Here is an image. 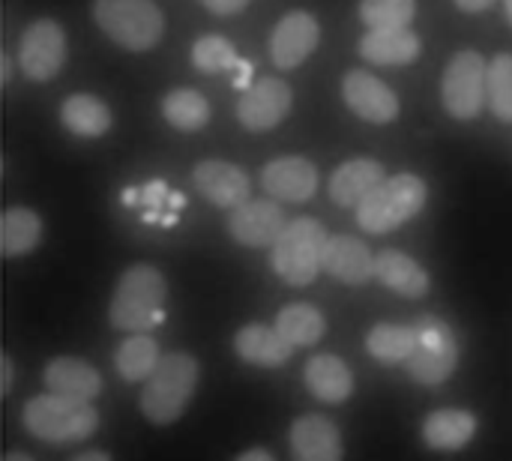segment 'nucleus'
Segmentation results:
<instances>
[{"mask_svg": "<svg viewBox=\"0 0 512 461\" xmlns=\"http://www.w3.org/2000/svg\"><path fill=\"white\" fill-rule=\"evenodd\" d=\"M198 375H201V366L192 354L174 351V354L159 357L156 369L144 381V393L138 402L144 420L153 426H174L186 414L195 396Z\"/></svg>", "mask_w": 512, "mask_h": 461, "instance_id": "nucleus-1", "label": "nucleus"}, {"mask_svg": "<svg viewBox=\"0 0 512 461\" xmlns=\"http://www.w3.org/2000/svg\"><path fill=\"white\" fill-rule=\"evenodd\" d=\"M165 300H168L165 276L153 264H132L120 276L111 294L108 321L114 330L123 333H147L162 321Z\"/></svg>", "mask_w": 512, "mask_h": 461, "instance_id": "nucleus-2", "label": "nucleus"}, {"mask_svg": "<svg viewBox=\"0 0 512 461\" xmlns=\"http://www.w3.org/2000/svg\"><path fill=\"white\" fill-rule=\"evenodd\" d=\"M21 420H24V429L36 441L54 444V447L87 441L99 429V414L93 402H75V399H63L54 393L33 396L24 405Z\"/></svg>", "mask_w": 512, "mask_h": 461, "instance_id": "nucleus-3", "label": "nucleus"}, {"mask_svg": "<svg viewBox=\"0 0 512 461\" xmlns=\"http://www.w3.org/2000/svg\"><path fill=\"white\" fill-rule=\"evenodd\" d=\"M429 189L417 174L384 177L357 207V225L369 234H387L426 207Z\"/></svg>", "mask_w": 512, "mask_h": 461, "instance_id": "nucleus-4", "label": "nucleus"}, {"mask_svg": "<svg viewBox=\"0 0 512 461\" xmlns=\"http://www.w3.org/2000/svg\"><path fill=\"white\" fill-rule=\"evenodd\" d=\"M327 237L330 234L318 219L312 216L291 219L276 237V243L270 246L273 249L270 261H273L276 276L288 282L291 288L312 285L321 273V255H324Z\"/></svg>", "mask_w": 512, "mask_h": 461, "instance_id": "nucleus-5", "label": "nucleus"}, {"mask_svg": "<svg viewBox=\"0 0 512 461\" xmlns=\"http://www.w3.org/2000/svg\"><path fill=\"white\" fill-rule=\"evenodd\" d=\"M93 21L126 51H150L165 30L162 9L153 0H93Z\"/></svg>", "mask_w": 512, "mask_h": 461, "instance_id": "nucleus-6", "label": "nucleus"}, {"mask_svg": "<svg viewBox=\"0 0 512 461\" xmlns=\"http://www.w3.org/2000/svg\"><path fill=\"white\" fill-rule=\"evenodd\" d=\"M414 330H417V345H414V354L405 360L408 375L423 387H438L459 366V342L453 330L435 315L420 318Z\"/></svg>", "mask_w": 512, "mask_h": 461, "instance_id": "nucleus-7", "label": "nucleus"}, {"mask_svg": "<svg viewBox=\"0 0 512 461\" xmlns=\"http://www.w3.org/2000/svg\"><path fill=\"white\" fill-rule=\"evenodd\" d=\"M486 78H489V66H486L483 54L459 51L447 63V72L441 81L444 108L456 120H474L486 105Z\"/></svg>", "mask_w": 512, "mask_h": 461, "instance_id": "nucleus-8", "label": "nucleus"}, {"mask_svg": "<svg viewBox=\"0 0 512 461\" xmlns=\"http://www.w3.org/2000/svg\"><path fill=\"white\" fill-rule=\"evenodd\" d=\"M66 63V33L57 21H33L18 42V66L30 81H51Z\"/></svg>", "mask_w": 512, "mask_h": 461, "instance_id": "nucleus-9", "label": "nucleus"}, {"mask_svg": "<svg viewBox=\"0 0 512 461\" xmlns=\"http://www.w3.org/2000/svg\"><path fill=\"white\" fill-rule=\"evenodd\" d=\"M291 102H294L291 87L282 78L267 75L243 90V96L237 102V120L249 132H267L288 117Z\"/></svg>", "mask_w": 512, "mask_h": 461, "instance_id": "nucleus-10", "label": "nucleus"}, {"mask_svg": "<svg viewBox=\"0 0 512 461\" xmlns=\"http://www.w3.org/2000/svg\"><path fill=\"white\" fill-rule=\"evenodd\" d=\"M285 225H288L285 210L273 198H249L240 207H234L228 216V234L240 246H252V249L273 246Z\"/></svg>", "mask_w": 512, "mask_h": 461, "instance_id": "nucleus-11", "label": "nucleus"}, {"mask_svg": "<svg viewBox=\"0 0 512 461\" xmlns=\"http://www.w3.org/2000/svg\"><path fill=\"white\" fill-rule=\"evenodd\" d=\"M192 183L204 201H210L213 207H222V210H234L243 201H249V195H252L249 174L240 165L225 162V159L198 162L192 168Z\"/></svg>", "mask_w": 512, "mask_h": 461, "instance_id": "nucleus-12", "label": "nucleus"}, {"mask_svg": "<svg viewBox=\"0 0 512 461\" xmlns=\"http://www.w3.org/2000/svg\"><path fill=\"white\" fill-rule=\"evenodd\" d=\"M342 96H345V105L360 120H369V123H393L399 117V99H396V93L381 78H375L366 69H351L345 75Z\"/></svg>", "mask_w": 512, "mask_h": 461, "instance_id": "nucleus-13", "label": "nucleus"}, {"mask_svg": "<svg viewBox=\"0 0 512 461\" xmlns=\"http://www.w3.org/2000/svg\"><path fill=\"white\" fill-rule=\"evenodd\" d=\"M318 39H321V27L315 15L294 9L273 27L270 57L279 69H297L318 48Z\"/></svg>", "mask_w": 512, "mask_h": 461, "instance_id": "nucleus-14", "label": "nucleus"}, {"mask_svg": "<svg viewBox=\"0 0 512 461\" xmlns=\"http://www.w3.org/2000/svg\"><path fill=\"white\" fill-rule=\"evenodd\" d=\"M261 186L273 201L303 204L318 189V168L303 156H282L261 168Z\"/></svg>", "mask_w": 512, "mask_h": 461, "instance_id": "nucleus-15", "label": "nucleus"}, {"mask_svg": "<svg viewBox=\"0 0 512 461\" xmlns=\"http://www.w3.org/2000/svg\"><path fill=\"white\" fill-rule=\"evenodd\" d=\"M321 270L345 285H366L369 279H375V255L360 237L336 234L324 243Z\"/></svg>", "mask_w": 512, "mask_h": 461, "instance_id": "nucleus-16", "label": "nucleus"}, {"mask_svg": "<svg viewBox=\"0 0 512 461\" xmlns=\"http://www.w3.org/2000/svg\"><path fill=\"white\" fill-rule=\"evenodd\" d=\"M294 461H342V432L333 420L309 414L291 426Z\"/></svg>", "mask_w": 512, "mask_h": 461, "instance_id": "nucleus-17", "label": "nucleus"}, {"mask_svg": "<svg viewBox=\"0 0 512 461\" xmlns=\"http://www.w3.org/2000/svg\"><path fill=\"white\" fill-rule=\"evenodd\" d=\"M42 381L48 393L75 402H93L102 393V375L81 357H54L45 366Z\"/></svg>", "mask_w": 512, "mask_h": 461, "instance_id": "nucleus-18", "label": "nucleus"}, {"mask_svg": "<svg viewBox=\"0 0 512 461\" xmlns=\"http://www.w3.org/2000/svg\"><path fill=\"white\" fill-rule=\"evenodd\" d=\"M306 387L318 402L327 405H342L354 393V375L348 363L336 354H318L306 363Z\"/></svg>", "mask_w": 512, "mask_h": 461, "instance_id": "nucleus-19", "label": "nucleus"}, {"mask_svg": "<svg viewBox=\"0 0 512 461\" xmlns=\"http://www.w3.org/2000/svg\"><path fill=\"white\" fill-rule=\"evenodd\" d=\"M420 54V36L411 27L369 30L360 39V57L378 66H405Z\"/></svg>", "mask_w": 512, "mask_h": 461, "instance_id": "nucleus-20", "label": "nucleus"}, {"mask_svg": "<svg viewBox=\"0 0 512 461\" xmlns=\"http://www.w3.org/2000/svg\"><path fill=\"white\" fill-rule=\"evenodd\" d=\"M384 180V165L375 159H351L330 177V198L339 207H360V201Z\"/></svg>", "mask_w": 512, "mask_h": 461, "instance_id": "nucleus-21", "label": "nucleus"}, {"mask_svg": "<svg viewBox=\"0 0 512 461\" xmlns=\"http://www.w3.org/2000/svg\"><path fill=\"white\" fill-rule=\"evenodd\" d=\"M234 351L240 360H246L252 366H264V369L282 366L294 354V348L279 336V330L267 327V324H246L234 336Z\"/></svg>", "mask_w": 512, "mask_h": 461, "instance_id": "nucleus-22", "label": "nucleus"}, {"mask_svg": "<svg viewBox=\"0 0 512 461\" xmlns=\"http://www.w3.org/2000/svg\"><path fill=\"white\" fill-rule=\"evenodd\" d=\"M474 432H477V417L471 411H456V408L435 411L423 423V441L429 450H438V453L465 450Z\"/></svg>", "mask_w": 512, "mask_h": 461, "instance_id": "nucleus-23", "label": "nucleus"}, {"mask_svg": "<svg viewBox=\"0 0 512 461\" xmlns=\"http://www.w3.org/2000/svg\"><path fill=\"white\" fill-rule=\"evenodd\" d=\"M375 279L402 297H423L429 291L426 267H420V261L396 249H384L381 255H375Z\"/></svg>", "mask_w": 512, "mask_h": 461, "instance_id": "nucleus-24", "label": "nucleus"}, {"mask_svg": "<svg viewBox=\"0 0 512 461\" xmlns=\"http://www.w3.org/2000/svg\"><path fill=\"white\" fill-rule=\"evenodd\" d=\"M60 123L75 138H102L111 129V108L93 93H72L60 105Z\"/></svg>", "mask_w": 512, "mask_h": 461, "instance_id": "nucleus-25", "label": "nucleus"}, {"mask_svg": "<svg viewBox=\"0 0 512 461\" xmlns=\"http://www.w3.org/2000/svg\"><path fill=\"white\" fill-rule=\"evenodd\" d=\"M42 240V219L30 207H9L0 219V249L6 258L30 255Z\"/></svg>", "mask_w": 512, "mask_h": 461, "instance_id": "nucleus-26", "label": "nucleus"}, {"mask_svg": "<svg viewBox=\"0 0 512 461\" xmlns=\"http://www.w3.org/2000/svg\"><path fill=\"white\" fill-rule=\"evenodd\" d=\"M276 330L279 336L291 345V348H309V345H318L327 324H324V315L309 306V303H291L285 306L279 315H276Z\"/></svg>", "mask_w": 512, "mask_h": 461, "instance_id": "nucleus-27", "label": "nucleus"}, {"mask_svg": "<svg viewBox=\"0 0 512 461\" xmlns=\"http://www.w3.org/2000/svg\"><path fill=\"white\" fill-rule=\"evenodd\" d=\"M159 345L153 336L147 333H129V339L117 348V357H114V366H117V375L126 381V384H144L150 378V372L156 369L159 363Z\"/></svg>", "mask_w": 512, "mask_h": 461, "instance_id": "nucleus-28", "label": "nucleus"}, {"mask_svg": "<svg viewBox=\"0 0 512 461\" xmlns=\"http://www.w3.org/2000/svg\"><path fill=\"white\" fill-rule=\"evenodd\" d=\"M162 117L180 132H198L210 120V102L201 90L177 87L162 99Z\"/></svg>", "mask_w": 512, "mask_h": 461, "instance_id": "nucleus-29", "label": "nucleus"}, {"mask_svg": "<svg viewBox=\"0 0 512 461\" xmlns=\"http://www.w3.org/2000/svg\"><path fill=\"white\" fill-rule=\"evenodd\" d=\"M417 345V330L405 324H378L366 336V348L375 360L381 363H405L414 354Z\"/></svg>", "mask_w": 512, "mask_h": 461, "instance_id": "nucleus-30", "label": "nucleus"}, {"mask_svg": "<svg viewBox=\"0 0 512 461\" xmlns=\"http://www.w3.org/2000/svg\"><path fill=\"white\" fill-rule=\"evenodd\" d=\"M237 63H240L237 48L222 33H207V36L195 39V45H192V66L204 75L231 72Z\"/></svg>", "mask_w": 512, "mask_h": 461, "instance_id": "nucleus-31", "label": "nucleus"}, {"mask_svg": "<svg viewBox=\"0 0 512 461\" xmlns=\"http://www.w3.org/2000/svg\"><path fill=\"white\" fill-rule=\"evenodd\" d=\"M417 15V0H360V18L369 30L411 27Z\"/></svg>", "mask_w": 512, "mask_h": 461, "instance_id": "nucleus-32", "label": "nucleus"}, {"mask_svg": "<svg viewBox=\"0 0 512 461\" xmlns=\"http://www.w3.org/2000/svg\"><path fill=\"white\" fill-rule=\"evenodd\" d=\"M486 99L492 102V114L504 123H512V54H498L489 66Z\"/></svg>", "mask_w": 512, "mask_h": 461, "instance_id": "nucleus-33", "label": "nucleus"}, {"mask_svg": "<svg viewBox=\"0 0 512 461\" xmlns=\"http://www.w3.org/2000/svg\"><path fill=\"white\" fill-rule=\"evenodd\" d=\"M204 9H210L213 15H237L240 9L249 6V0H201Z\"/></svg>", "mask_w": 512, "mask_h": 461, "instance_id": "nucleus-34", "label": "nucleus"}, {"mask_svg": "<svg viewBox=\"0 0 512 461\" xmlns=\"http://www.w3.org/2000/svg\"><path fill=\"white\" fill-rule=\"evenodd\" d=\"M495 0H456V6L462 9V12H483V9H489Z\"/></svg>", "mask_w": 512, "mask_h": 461, "instance_id": "nucleus-35", "label": "nucleus"}, {"mask_svg": "<svg viewBox=\"0 0 512 461\" xmlns=\"http://www.w3.org/2000/svg\"><path fill=\"white\" fill-rule=\"evenodd\" d=\"M237 461H276L267 450H249V453H243Z\"/></svg>", "mask_w": 512, "mask_h": 461, "instance_id": "nucleus-36", "label": "nucleus"}, {"mask_svg": "<svg viewBox=\"0 0 512 461\" xmlns=\"http://www.w3.org/2000/svg\"><path fill=\"white\" fill-rule=\"evenodd\" d=\"M72 461H111V456H108V453H102V450H87V453L75 456Z\"/></svg>", "mask_w": 512, "mask_h": 461, "instance_id": "nucleus-37", "label": "nucleus"}, {"mask_svg": "<svg viewBox=\"0 0 512 461\" xmlns=\"http://www.w3.org/2000/svg\"><path fill=\"white\" fill-rule=\"evenodd\" d=\"M3 375H6L3 393H9V384H12V363H9V360H3Z\"/></svg>", "mask_w": 512, "mask_h": 461, "instance_id": "nucleus-38", "label": "nucleus"}, {"mask_svg": "<svg viewBox=\"0 0 512 461\" xmlns=\"http://www.w3.org/2000/svg\"><path fill=\"white\" fill-rule=\"evenodd\" d=\"M3 461H33L27 453H18V450H12V453H6L3 456Z\"/></svg>", "mask_w": 512, "mask_h": 461, "instance_id": "nucleus-39", "label": "nucleus"}, {"mask_svg": "<svg viewBox=\"0 0 512 461\" xmlns=\"http://www.w3.org/2000/svg\"><path fill=\"white\" fill-rule=\"evenodd\" d=\"M504 6H507V18H510L512 24V0H504Z\"/></svg>", "mask_w": 512, "mask_h": 461, "instance_id": "nucleus-40", "label": "nucleus"}]
</instances>
